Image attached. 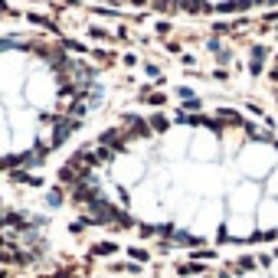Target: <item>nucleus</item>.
<instances>
[{
  "instance_id": "1",
  "label": "nucleus",
  "mask_w": 278,
  "mask_h": 278,
  "mask_svg": "<svg viewBox=\"0 0 278 278\" xmlns=\"http://www.w3.org/2000/svg\"><path fill=\"white\" fill-rule=\"evenodd\" d=\"M56 196L98 233L164 249L278 242V128L233 105L111 118L56 164Z\"/></svg>"
},
{
  "instance_id": "2",
  "label": "nucleus",
  "mask_w": 278,
  "mask_h": 278,
  "mask_svg": "<svg viewBox=\"0 0 278 278\" xmlns=\"http://www.w3.org/2000/svg\"><path fill=\"white\" fill-rule=\"evenodd\" d=\"M108 98L105 69L65 40L0 36V173L43 167L79 141Z\"/></svg>"
},
{
  "instance_id": "3",
  "label": "nucleus",
  "mask_w": 278,
  "mask_h": 278,
  "mask_svg": "<svg viewBox=\"0 0 278 278\" xmlns=\"http://www.w3.org/2000/svg\"><path fill=\"white\" fill-rule=\"evenodd\" d=\"M121 10L161 13L180 20H216V17H246V13L278 10V0H95Z\"/></svg>"
},
{
  "instance_id": "4",
  "label": "nucleus",
  "mask_w": 278,
  "mask_h": 278,
  "mask_svg": "<svg viewBox=\"0 0 278 278\" xmlns=\"http://www.w3.org/2000/svg\"><path fill=\"white\" fill-rule=\"evenodd\" d=\"M187 278H278V242L262 249H246V252H233V256L200 265Z\"/></svg>"
},
{
  "instance_id": "5",
  "label": "nucleus",
  "mask_w": 278,
  "mask_h": 278,
  "mask_svg": "<svg viewBox=\"0 0 278 278\" xmlns=\"http://www.w3.org/2000/svg\"><path fill=\"white\" fill-rule=\"evenodd\" d=\"M265 88H268V98H272V105H275V111H278V49L272 53V59L265 63Z\"/></svg>"
}]
</instances>
